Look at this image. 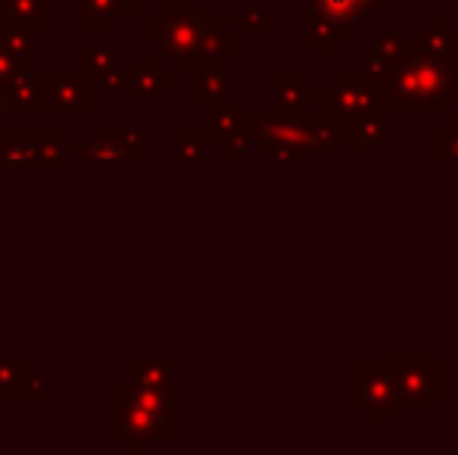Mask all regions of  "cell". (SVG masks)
I'll return each instance as SVG.
<instances>
[{
    "instance_id": "6da1fadb",
    "label": "cell",
    "mask_w": 458,
    "mask_h": 455,
    "mask_svg": "<svg viewBox=\"0 0 458 455\" xmlns=\"http://www.w3.org/2000/svg\"><path fill=\"white\" fill-rule=\"evenodd\" d=\"M362 72L371 79L386 115H443L458 104V66L405 44L396 56H368Z\"/></svg>"
},
{
    "instance_id": "7a4b0ae2",
    "label": "cell",
    "mask_w": 458,
    "mask_h": 455,
    "mask_svg": "<svg viewBox=\"0 0 458 455\" xmlns=\"http://www.w3.org/2000/svg\"><path fill=\"white\" fill-rule=\"evenodd\" d=\"M150 41L178 60V69L191 72L199 63L231 56V31L218 29V19L203 4H163L150 19Z\"/></svg>"
},
{
    "instance_id": "3957f363",
    "label": "cell",
    "mask_w": 458,
    "mask_h": 455,
    "mask_svg": "<svg viewBox=\"0 0 458 455\" xmlns=\"http://www.w3.org/2000/svg\"><path fill=\"white\" fill-rule=\"evenodd\" d=\"M241 128L256 144V150L272 159H287V156L325 159L334 150V138L312 113L241 115Z\"/></svg>"
},
{
    "instance_id": "277c9868",
    "label": "cell",
    "mask_w": 458,
    "mask_h": 455,
    "mask_svg": "<svg viewBox=\"0 0 458 455\" xmlns=\"http://www.w3.org/2000/svg\"><path fill=\"white\" fill-rule=\"evenodd\" d=\"M309 97H312V115L327 128L334 144H352L356 122L368 113H384V104L362 69L334 72L331 85H309Z\"/></svg>"
},
{
    "instance_id": "5b68a950",
    "label": "cell",
    "mask_w": 458,
    "mask_h": 455,
    "mask_svg": "<svg viewBox=\"0 0 458 455\" xmlns=\"http://www.w3.org/2000/svg\"><path fill=\"white\" fill-rule=\"evenodd\" d=\"M344 409L350 415H368L377 427L399 409V387L390 356H362L356 368L344 375Z\"/></svg>"
},
{
    "instance_id": "8992f818",
    "label": "cell",
    "mask_w": 458,
    "mask_h": 455,
    "mask_svg": "<svg viewBox=\"0 0 458 455\" xmlns=\"http://www.w3.org/2000/svg\"><path fill=\"white\" fill-rule=\"evenodd\" d=\"M399 387V415H428L446 396L443 356H390Z\"/></svg>"
},
{
    "instance_id": "52a82bcc",
    "label": "cell",
    "mask_w": 458,
    "mask_h": 455,
    "mask_svg": "<svg viewBox=\"0 0 458 455\" xmlns=\"http://www.w3.org/2000/svg\"><path fill=\"white\" fill-rule=\"evenodd\" d=\"M309 10L302 16V41L318 50L321 60L346 44V31L362 16L374 10L380 0H306Z\"/></svg>"
},
{
    "instance_id": "ba28073f",
    "label": "cell",
    "mask_w": 458,
    "mask_h": 455,
    "mask_svg": "<svg viewBox=\"0 0 458 455\" xmlns=\"http://www.w3.org/2000/svg\"><path fill=\"white\" fill-rule=\"evenodd\" d=\"M72 75H41V110H75L88 113V88Z\"/></svg>"
},
{
    "instance_id": "9c48e42d",
    "label": "cell",
    "mask_w": 458,
    "mask_h": 455,
    "mask_svg": "<svg viewBox=\"0 0 458 455\" xmlns=\"http://www.w3.org/2000/svg\"><path fill=\"white\" fill-rule=\"evenodd\" d=\"M411 44H415L418 50H424V54L437 56V60H446V63H453V66H458V31L449 29L443 13H434L430 25L418 29Z\"/></svg>"
},
{
    "instance_id": "30bf717a",
    "label": "cell",
    "mask_w": 458,
    "mask_h": 455,
    "mask_svg": "<svg viewBox=\"0 0 458 455\" xmlns=\"http://www.w3.org/2000/svg\"><path fill=\"white\" fill-rule=\"evenodd\" d=\"M275 110L287 115L312 113L309 81L302 72H277L275 75Z\"/></svg>"
},
{
    "instance_id": "8fae6325",
    "label": "cell",
    "mask_w": 458,
    "mask_h": 455,
    "mask_svg": "<svg viewBox=\"0 0 458 455\" xmlns=\"http://www.w3.org/2000/svg\"><path fill=\"white\" fill-rule=\"evenodd\" d=\"M191 97L193 100H218L228 97V75L216 66V63H199L191 69Z\"/></svg>"
},
{
    "instance_id": "7c38bea8",
    "label": "cell",
    "mask_w": 458,
    "mask_h": 455,
    "mask_svg": "<svg viewBox=\"0 0 458 455\" xmlns=\"http://www.w3.org/2000/svg\"><path fill=\"white\" fill-rule=\"evenodd\" d=\"M115 54H119V47L115 44H106V47H79V66L81 72H85L88 81H97V85H106V79L113 75L115 69Z\"/></svg>"
},
{
    "instance_id": "4fadbf2b",
    "label": "cell",
    "mask_w": 458,
    "mask_h": 455,
    "mask_svg": "<svg viewBox=\"0 0 458 455\" xmlns=\"http://www.w3.org/2000/svg\"><path fill=\"white\" fill-rule=\"evenodd\" d=\"M237 128H241V113L231 106L228 97L206 100V138L218 140L225 134L237 131Z\"/></svg>"
},
{
    "instance_id": "5bb4252c",
    "label": "cell",
    "mask_w": 458,
    "mask_h": 455,
    "mask_svg": "<svg viewBox=\"0 0 458 455\" xmlns=\"http://www.w3.org/2000/svg\"><path fill=\"white\" fill-rule=\"evenodd\" d=\"M6 104L10 110H41V85H38L35 75H13L10 79V91H6Z\"/></svg>"
},
{
    "instance_id": "9a60e30c",
    "label": "cell",
    "mask_w": 458,
    "mask_h": 455,
    "mask_svg": "<svg viewBox=\"0 0 458 455\" xmlns=\"http://www.w3.org/2000/svg\"><path fill=\"white\" fill-rule=\"evenodd\" d=\"M430 156H458V113H443V125L430 131Z\"/></svg>"
},
{
    "instance_id": "2e32d148",
    "label": "cell",
    "mask_w": 458,
    "mask_h": 455,
    "mask_svg": "<svg viewBox=\"0 0 458 455\" xmlns=\"http://www.w3.org/2000/svg\"><path fill=\"white\" fill-rule=\"evenodd\" d=\"M0 50H4L10 60H16L19 66H29V56H31V29L29 25L6 29L4 38H0Z\"/></svg>"
},
{
    "instance_id": "e0dca14e",
    "label": "cell",
    "mask_w": 458,
    "mask_h": 455,
    "mask_svg": "<svg viewBox=\"0 0 458 455\" xmlns=\"http://www.w3.org/2000/svg\"><path fill=\"white\" fill-rule=\"evenodd\" d=\"M115 0H79L81 25H115Z\"/></svg>"
},
{
    "instance_id": "ac0fdd59",
    "label": "cell",
    "mask_w": 458,
    "mask_h": 455,
    "mask_svg": "<svg viewBox=\"0 0 458 455\" xmlns=\"http://www.w3.org/2000/svg\"><path fill=\"white\" fill-rule=\"evenodd\" d=\"M13 13L29 29H41L47 22V0H10Z\"/></svg>"
},
{
    "instance_id": "d6986e66",
    "label": "cell",
    "mask_w": 458,
    "mask_h": 455,
    "mask_svg": "<svg viewBox=\"0 0 458 455\" xmlns=\"http://www.w3.org/2000/svg\"><path fill=\"white\" fill-rule=\"evenodd\" d=\"M277 25V16H272V13L259 10V6H247L243 13H237L234 19H231V29H275Z\"/></svg>"
},
{
    "instance_id": "ffe728a7",
    "label": "cell",
    "mask_w": 458,
    "mask_h": 455,
    "mask_svg": "<svg viewBox=\"0 0 458 455\" xmlns=\"http://www.w3.org/2000/svg\"><path fill=\"white\" fill-rule=\"evenodd\" d=\"M405 38L399 35V31H393V29H386V31H377V38L371 41V54L374 56H396L399 50L405 47Z\"/></svg>"
},
{
    "instance_id": "44dd1931",
    "label": "cell",
    "mask_w": 458,
    "mask_h": 455,
    "mask_svg": "<svg viewBox=\"0 0 458 455\" xmlns=\"http://www.w3.org/2000/svg\"><path fill=\"white\" fill-rule=\"evenodd\" d=\"M216 147H218V153L222 156H243V153L253 147V140L243 134V128H237V131H231V134H225V138H218L216 140Z\"/></svg>"
},
{
    "instance_id": "7402d4cb",
    "label": "cell",
    "mask_w": 458,
    "mask_h": 455,
    "mask_svg": "<svg viewBox=\"0 0 458 455\" xmlns=\"http://www.w3.org/2000/svg\"><path fill=\"white\" fill-rule=\"evenodd\" d=\"M206 134L203 131H178V138H175V144H178V150L184 153V156H199L203 153V147H206Z\"/></svg>"
},
{
    "instance_id": "603a6c76",
    "label": "cell",
    "mask_w": 458,
    "mask_h": 455,
    "mask_svg": "<svg viewBox=\"0 0 458 455\" xmlns=\"http://www.w3.org/2000/svg\"><path fill=\"white\" fill-rule=\"evenodd\" d=\"M119 10H131V13H140L144 10V0H115Z\"/></svg>"
}]
</instances>
